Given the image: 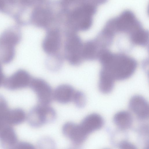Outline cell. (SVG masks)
Here are the masks:
<instances>
[{
  "mask_svg": "<svg viewBox=\"0 0 149 149\" xmlns=\"http://www.w3.org/2000/svg\"><path fill=\"white\" fill-rule=\"evenodd\" d=\"M98 59L101 65L100 70L115 81L129 78L137 66V61L124 53H113L108 49L102 51Z\"/></svg>",
  "mask_w": 149,
  "mask_h": 149,
  "instance_id": "6da1fadb",
  "label": "cell"
},
{
  "mask_svg": "<svg viewBox=\"0 0 149 149\" xmlns=\"http://www.w3.org/2000/svg\"><path fill=\"white\" fill-rule=\"evenodd\" d=\"M66 36L64 45L65 57L71 65H78L84 61L82 56L83 43L75 32H68Z\"/></svg>",
  "mask_w": 149,
  "mask_h": 149,
  "instance_id": "7a4b0ae2",
  "label": "cell"
},
{
  "mask_svg": "<svg viewBox=\"0 0 149 149\" xmlns=\"http://www.w3.org/2000/svg\"><path fill=\"white\" fill-rule=\"evenodd\" d=\"M56 116L54 109L49 105L38 104L30 110L26 118L31 126L38 128L53 122Z\"/></svg>",
  "mask_w": 149,
  "mask_h": 149,
  "instance_id": "3957f363",
  "label": "cell"
},
{
  "mask_svg": "<svg viewBox=\"0 0 149 149\" xmlns=\"http://www.w3.org/2000/svg\"><path fill=\"white\" fill-rule=\"evenodd\" d=\"M97 7L88 4L82 5L73 13V28L76 30L86 31L92 26L94 16Z\"/></svg>",
  "mask_w": 149,
  "mask_h": 149,
  "instance_id": "277c9868",
  "label": "cell"
},
{
  "mask_svg": "<svg viewBox=\"0 0 149 149\" xmlns=\"http://www.w3.org/2000/svg\"><path fill=\"white\" fill-rule=\"evenodd\" d=\"M29 86L36 94L38 104L49 105L53 99L52 88L48 83L40 78L32 79Z\"/></svg>",
  "mask_w": 149,
  "mask_h": 149,
  "instance_id": "5b68a950",
  "label": "cell"
},
{
  "mask_svg": "<svg viewBox=\"0 0 149 149\" xmlns=\"http://www.w3.org/2000/svg\"><path fill=\"white\" fill-rule=\"evenodd\" d=\"M62 131L64 135L76 146L83 144L88 136L83 132L79 124L71 122H67L64 124Z\"/></svg>",
  "mask_w": 149,
  "mask_h": 149,
  "instance_id": "8992f818",
  "label": "cell"
},
{
  "mask_svg": "<svg viewBox=\"0 0 149 149\" xmlns=\"http://www.w3.org/2000/svg\"><path fill=\"white\" fill-rule=\"evenodd\" d=\"M61 37L59 31L52 30L48 31L42 41V46L45 52L49 55L56 54L61 48Z\"/></svg>",
  "mask_w": 149,
  "mask_h": 149,
  "instance_id": "52a82bcc",
  "label": "cell"
},
{
  "mask_svg": "<svg viewBox=\"0 0 149 149\" xmlns=\"http://www.w3.org/2000/svg\"><path fill=\"white\" fill-rule=\"evenodd\" d=\"M129 107L139 119L145 120L148 118V103L143 97L138 95L132 96L130 100Z\"/></svg>",
  "mask_w": 149,
  "mask_h": 149,
  "instance_id": "ba28073f",
  "label": "cell"
},
{
  "mask_svg": "<svg viewBox=\"0 0 149 149\" xmlns=\"http://www.w3.org/2000/svg\"><path fill=\"white\" fill-rule=\"evenodd\" d=\"M104 123V120L100 115L92 113L85 117L79 125L83 132L88 135L101 128Z\"/></svg>",
  "mask_w": 149,
  "mask_h": 149,
  "instance_id": "9c48e42d",
  "label": "cell"
},
{
  "mask_svg": "<svg viewBox=\"0 0 149 149\" xmlns=\"http://www.w3.org/2000/svg\"><path fill=\"white\" fill-rule=\"evenodd\" d=\"M75 90L71 85L62 84L57 87L53 91V99L62 104L72 101Z\"/></svg>",
  "mask_w": 149,
  "mask_h": 149,
  "instance_id": "30bf717a",
  "label": "cell"
},
{
  "mask_svg": "<svg viewBox=\"0 0 149 149\" xmlns=\"http://www.w3.org/2000/svg\"><path fill=\"white\" fill-rule=\"evenodd\" d=\"M102 50L95 39L86 41L83 43L82 56L84 60L89 61L98 59Z\"/></svg>",
  "mask_w": 149,
  "mask_h": 149,
  "instance_id": "8fae6325",
  "label": "cell"
},
{
  "mask_svg": "<svg viewBox=\"0 0 149 149\" xmlns=\"http://www.w3.org/2000/svg\"><path fill=\"white\" fill-rule=\"evenodd\" d=\"M113 121L114 124L120 130H125L131 126L133 118L129 112L123 111L116 113L114 116Z\"/></svg>",
  "mask_w": 149,
  "mask_h": 149,
  "instance_id": "7c38bea8",
  "label": "cell"
},
{
  "mask_svg": "<svg viewBox=\"0 0 149 149\" xmlns=\"http://www.w3.org/2000/svg\"><path fill=\"white\" fill-rule=\"evenodd\" d=\"M26 118L25 112L22 109H9L6 115V119L10 125H17L23 122Z\"/></svg>",
  "mask_w": 149,
  "mask_h": 149,
  "instance_id": "4fadbf2b",
  "label": "cell"
},
{
  "mask_svg": "<svg viewBox=\"0 0 149 149\" xmlns=\"http://www.w3.org/2000/svg\"><path fill=\"white\" fill-rule=\"evenodd\" d=\"M98 88L104 94H108L113 90L115 81L105 74L100 72Z\"/></svg>",
  "mask_w": 149,
  "mask_h": 149,
  "instance_id": "5bb4252c",
  "label": "cell"
},
{
  "mask_svg": "<svg viewBox=\"0 0 149 149\" xmlns=\"http://www.w3.org/2000/svg\"><path fill=\"white\" fill-rule=\"evenodd\" d=\"M72 101L77 107L82 108L84 107L86 104V97L84 93L81 91H75Z\"/></svg>",
  "mask_w": 149,
  "mask_h": 149,
  "instance_id": "9a60e30c",
  "label": "cell"
},
{
  "mask_svg": "<svg viewBox=\"0 0 149 149\" xmlns=\"http://www.w3.org/2000/svg\"><path fill=\"white\" fill-rule=\"evenodd\" d=\"M38 147L40 148H50L55 147V144L54 142L51 138L45 137L40 139L38 143Z\"/></svg>",
  "mask_w": 149,
  "mask_h": 149,
  "instance_id": "2e32d148",
  "label": "cell"
},
{
  "mask_svg": "<svg viewBox=\"0 0 149 149\" xmlns=\"http://www.w3.org/2000/svg\"><path fill=\"white\" fill-rule=\"evenodd\" d=\"M34 146L31 143L26 142H18L14 149H33Z\"/></svg>",
  "mask_w": 149,
  "mask_h": 149,
  "instance_id": "e0dca14e",
  "label": "cell"
},
{
  "mask_svg": "<svg viewBox=\"0 0 149 149\" xmlns=\"http://www.w3.org/2000/svg\"><path fill=\"white\" fill-rule=\"evenodd\" d=\"M118 147L122 149H135L136 146L131 143L127 141L123 140L120 142L118 144Z\"/></svg>",
  "mask_w": 149,
  "mask_h": 149,
  "instance_id": "ac0fdd59",
  "label": "cell"
},
{
  "mask_svg": "<svg viewBox=\"0 0 149 149\" xmlns=\"http://www.w3.org/2000/svg\"></svg>",
  "mask_w": 149,
  "mask_h": 149,
  "instance_id": "d6986e66",
  "label": "cell"
}]
</instances>
